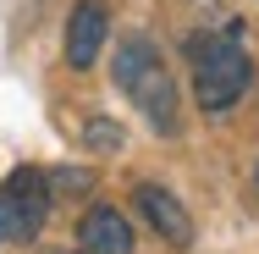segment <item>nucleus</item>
<instances>
[{"label": "nucleus", "instance_id": "0eeeda50", "mask_svg": "<svg viewBox=\"0 0 259 254\" xmlns=\"http://www.w3.org/2000/svg\"><path fill=\"white\" fill-rule=\"evenodd\" d=\"M83 138H89L94 150H116V144H121V133H116L110 122H89V127H83Z\"/></svg>", "mask_w": 259, "mask_h": 254}, {"label": "nucleus", "instance_id": "39448f33", "mask_svg": "<svg viewBox=\"0 0 259 254\" xmlns=\"http://www.w3.org/2000/svg\"><path fill=\"white\" fill-rule=\"evenodd\" d=\"M105 39H110V6L105 0H77L72 17H66V66L89 72L100 61Z\"/></svg>", "mask_w": 259, "mask_h": 254}, {"label": "nucleus", "instance_id": "f03ea898", "mask_svg": "<svg viewBox=\"0 0 259 254\" xmlns=\"http://www.w3.org/2000/svg\"><path fill=\"white\" fill-rule=\"evenodd\" d=\"M110 78H116V89L133 100V111L155 127L160 138H171V133L182 127V122H177V83H171V66H165V55L155 50L149 33H127V39L116 45Z\"/></svg>", "mask_w": 259, "mask_h": 254}, {"label": "nucleus", "instance_id": "20e7f679", "mask_svg": "<svg viewBox=\"0 0 259 254\" xmlns=\"http://www.w3.org/2000/svg\"><path fill=\"white\" fill-rule=\"evenodd\" d=\"M6 204H11V238H39V227H45V215H50V177L45 171H11L6 177Z\"/></svg>", "mask_w": 259, "mask_h": 254}, {"label": "nucleus", "instance_id": "423d86ee", "mask_svg": "<svg viewBox=\"0 0 259 254\" xmlns=\"http://www.w3.org/2000/svg\"><path fill=\"white\" fill-rule=\"evenodd\" d=\"M77 243H83V254H133V227L116 204H94L77 221Z\"/></svg>", "mask_w": 259, "mask_h": 254}, {"label": "nucleus", "instance_id": "7ed1b4c3", "mask_svg": "<svg viewBox=\"0 0 259 254\" xmlns=\"http://www.w3.org/2000/svg\"><path fill=\"white\" fill-rule=\"evenodd\" d=\"M133 204H138V215L155 227L171 249H193V238H199L193 232V215H188V204L177 199L165 183H138L133 188Z\"/></svg>", "mask_w": 259, "mask_h": 254}, {"label": "nucleus", "instance_id": "f257e3e1", "mask_svg": "<svg viewBox=\"0 0 259 254\" xmlns=\"http://www.w3.org/2000/svg\"><path fill=\"white\" fill-rule=\"evenodd\" d=\"M188 72H193V100L204 116H226L254 89V55L243 50L237 33H215V28L188 33Z\"/></svg>", "mask_w": 259, "mask_h": 254}, {"label": "nucleus", "instance_id": "6e6552de", "mask_svg": "<svg viewBox=\"0 0 259 254\" xmlns=\"http://www.w3.org/2000/svg\"><path fill=\"white\" fill-rule=\"evenodd\" d=\"M11 238V204H6V194H0V243Z\"/></svg>", "mask_w": 259, "mask_h": 254}]
</instances>
